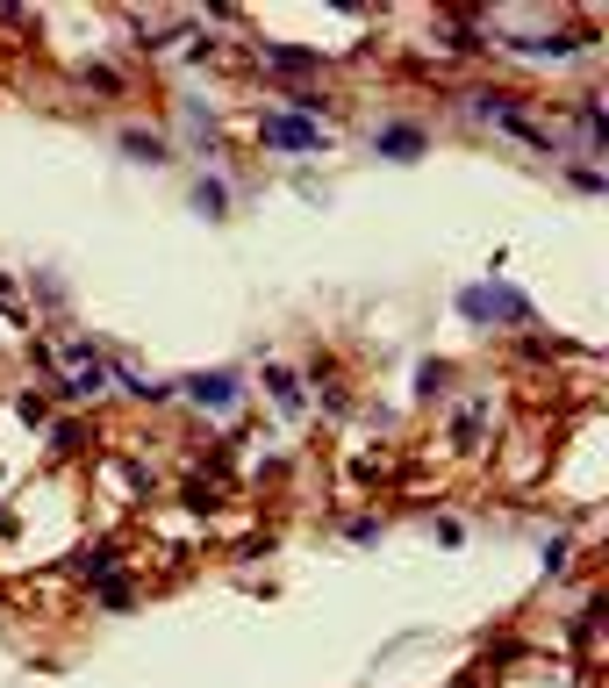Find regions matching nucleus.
Returning <instances> with one entry per match:
<instances>
[{"instance_id": "obj_9", "label": "nucleus", "mask_w": 609, "mask_h": 688, "mask_svg": "<svg viewBox=\"0 0 609 688\" xmlns=\"http://www.w3.org/2000/svg\"><path fill=\"white\" fill-rule=\"evenodd\" d=\"M473 115H481V122H509V115H524V101H516V94H473Z\"/></svg>"}, {"instance_id": "obj_2", "label": "nucleus", "mask_w": 609, "mask_h": 688, "mask_svg": "<svg viewBox=\"0 0 609 688\" xmlns=\"http://www.w3.org/2000/svg\"><path fill=\"white\" fill-rule=\"evenodd\" d=\"M459 316L466 323H531V301L516 287H466L459 294Z\"/></svg>"}, {"instance_id": "obj_4", "label": "nucleus", "mask_w": 609, "mask_h": 688, "mask_svg": "<svg viewBox=\"0 0 609 688\" xmlns=\"http://www.w3.org/2000/svg\"><path fill=\"white\" fill-rule=\"evenodd\" d=\"M423 144H430V137H423L416 122H387L380 137H373V151H380V158H423Z\"/></svg>"}, {"instance_id": "obj_5", "label": "nucleus", "mask_w": 609, "mask_h": 688, "mask_svg": "<svg viewBox=\"0 0 609 688\" xmlns=\"http://www.w3.org/2000/svg\"><path fill=\"white\" fill-rule=\"evenodd\" d=\"M266 65L287 72V79H309V72H323V51H294V43H280V51H266Z\"/></svg>"}, {"instance_id": "obj_1", "label": "nucleus", "mask_w": 609, "mask_h": 688, "mask_svg": "<svg viewBox=\"0 0 609 688\" xmlns=\"http://www.w3.org/2000/svg\"><path fill=\"white\" fill-rule=\"evenodd\" d=\"M258 144H273V151H323L330 129L309 108H266V115H258Z\"/></svg>"}, {"instance_id": "obj_8", "label": "nucleus", "mask_w": 609, "mask_h": 688, "mask_svg": "<svg viewBox=\"0 0 609 688\" xmlns=\"http://www.w3.org/2000/svg\"><path fill=\"white\" fill-rule=\"evenodd\" d=\"M122 151H129V158H144V165H165V158H172L165 137H151V129H122Z\"/></svg>"}, {"instance_id": "obj_3", "label": "nucleus", "mask_w": 609, "mask_h": 688, "mask_svg": "<svg viewBox=\"0 0 609 688\" xmlns=\"http://www.w3.org/2000/svg\"><path fill=\"white\" fill-rule=\"evenodd\" d=\"M180 395H194L208 416H230L244 402V380L237 373H194V380H180Z\"/></svg>"}, {"instance_id": "obj_7", "label": "nucleus", "mask_w": 609, "mask_h": 688, "mask_svg": "<svg viewBox=\"0 0 609 688\" xmlns=\"http://www.w3.org/2000/svg\"><path fill=\"white\" fill-rule=\"evenodd\" d=\"M201 215H208V223H223V215H230V187L223 180H194V194H187Z\"/></svg>"}, {"instance_id": "obj_6", "label": "nucleus", "mask_w": 609, "mask_h": 688, "mask_svg": "<svg viewBox=\"0 0 609 688\" xmlns=\"http://www.w3.org/2000/svg\"><path fill=\"white\" fill-rule=\"evenodd\" d=\"M266 387H273V409H280V416H301V409H309V402H301V380H294L287 366H266Z\"/></svg>"}, {"instance_id": "obj_11", "label": "nucleus", "mask_w": 609, "mask_h": 688, "mask_svg": "<svg viewBox=\"0 0 609 688\" xmlns=\"http://www.w3.org/2000/svg\"><path fill=\"white\" fill-rule=\"evenodd\" d=\"M581 137L602 144V108H595V101H581Z\"/></svg>"}, {"instance_id": "obj_12", "label": "nucleus", "mask_w": 609, "mask_h": 688, "mask_svg": "<svg viewBox=\"0 0 609 688\" xmlns=\"http://www.w3.org/2000/svg\"><path fill=\"white\" fill-rule=\"evenodd\" d=\"M567 180H574L581 194H602V172H595V165H574V172H567Z\"/></svg>"}, {"instance_id": "obj_10", "label": "nucleus", "mask_w": 609, "mask_h": 688, "mask_svg": "<svg viewBox=\"0 0 609 688\" xmlns=\"http://www.w3.org/2000/svg\"><path fill=\"white\" fill-rule=\"evenodd\" d=\"M22 423H51V395H43V387L22 395Z\"/></svg>"}, {"instance_id": "obj_13", "label": "nucleus", "mask_w": 609, "mask_h": 688, "mask_svg": "<svg viewBox=\"0 0 609 688\" xmlns=\"http://www.w3.org/2000/svg\"><path fill=\"white\" fill-rule=\"evenodd\" d=\"M344 538H352V545H373V538H380V524H373V516H359V524H344Z\"/></svg>"}]
</instances>
